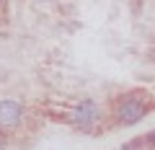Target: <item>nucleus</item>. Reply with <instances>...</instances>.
Here are the masks:
<instances>
[{
    "mask_svg": "<svg viewBox=\"0 0 155 150\" xmlns=\"http://www.w3.org/2000/svg\"><path fill=\"white\" fill-rule=\"evenodd\" d=\"M101 119V109L93 104V101H83L80 106H75L72 109V124L75 127H80L83 132H91L93 129V124Z\"/></svg>",
    "mask_w": 155,
    "mask_h": 150,
    "instance_id": "1",
    "label": "nucleus"
},
{
    "mask_svg": "<svg viewBox=\"0 0 155 150\" xmlns=\"http://www.w3.org/2000/svg\"><path fill=\"white\" fill-rule=\"evenodd\" d=\"M23 122V106L13 98L0 101V129H13Z\"/></svg>",
    "mask_w": 155,
    "mask_h": 150,
    "instance_id": "2",
    "label": "nucleus"
},
{
    "mask_svg": "<svg viewBox=\"0 0 155 150\" xmlns=\"http://www.w3.org/2000/svg\"><path fill=\"white\" fill-rule=\"evenodd\" d=\"M145 104H140L137 98H124L119 101V106H116V119L122 124H137L140 119L145 117Z\"/></svg>",
    "mask_w": 155,
    "mask_h": 150,
    "instance_id": "3",
    "label": "nucleus"
},
{
    "mask_svg": "<svg viewBox=\"0 0 155 150\" xmlns=\"http://www.w3.org/2000/svg\"><path fill=\"white\" fill-rule=\"evenodd\" d=\"M124 150H140V142H127V145H124Z\"/></svg>",
    "mask_w": 155,
    "mask_h": 150,
    "instance_id": "4",
    "label": "nucleus"
},
{
    "mask_svg": "<svg viewBox=\"0 0 155 150\" xmlns=\"http://www.w3.org/2000/svg\"><path fill=\"white\" fill-rule=\"evenodd\" d=\"M147 145H150V148H155V132L147 135Z\"/></svg>",
    "mask_w": 155,
    "mask_h": 150,
    "instance_id": "5",
    "label": "nucleus"
},
{
    "mask_svg": "<svg viewBox=\"0 0 155 150\" xmlns=\"http://www.w3.org/2000/svg\"><path fill=\"white\" fill-rule=\"evenodd\" d=\"M0 150H5V135L0 132Z\"/></svg>",
    "mask_w": 155,
    "mask_h": 150,
    "instance_id": "6",
    "label": "nucleus"
},
{
    "mask_svg": "<svg viewBox=\"0 0 155 150\" xmlns=\"http://www.w3.org/2000/svg\"><path fill=\"white\" fill-rule=\"evenodd\" d=\"M0 3H3V0H0Z\"/></svg>",
    "mask_w": 155,
    "mask_h": 150,
    "instance_id": "7",
    "label": "nucleus"
}]
</instances>
